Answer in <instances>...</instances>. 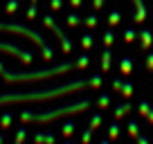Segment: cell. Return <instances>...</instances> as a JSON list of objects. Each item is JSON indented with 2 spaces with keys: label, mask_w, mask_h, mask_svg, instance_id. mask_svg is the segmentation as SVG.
Returning a JSON list of instances; mask_svg holds the SVG:
<instances>
[{
  "label": "cell",
  "mask_w": 153,
  "mask_h": 144,
  "mask_svg": "<svg viewBox=\"0 0 153 144\" xmlns=\"http://www.w3.org/2000/svg\"><path fill=\"white\" fill-rule=\"evenodd\" d=\"M0 29H5V32H18V34H27L29 39H34L38 45H43V39H41V36H38L36 32L27 29V27H20V25H11V23H0Z\"/></svg>",
  "instance_id": "6da1fadb"
},
{
  "label": "cell",
  "mask_w": 153,
  "mask_h": 144,
  "mask_svg": "<svg viewBox=\"0 0 153 144\" xmlns=\"http://www.w3.org/2000/svg\"><path fill=\"white\" fill-rule=\"evenodd\" d=\"M0 50H2V52H9V54H16V56H18V59H23L25 63H27V61H32V54H29V52H23V50H18L16 45L0 43Z\"/></svg>",
  "instance_id": "7a4b0ae2"
},
{
  "label": "cell",
  "mask_w": 153,
  "mask_h": 144,
  "mask_svg": "<svg viewBox=\"0 0 153 144\" xmlns=\"http://www.w3.org/2000/svg\"><path fill=\"white\" fill-rule=\"evenodd\" d=\"M0 144H2V135H0Z\"/></svg>",
  "instance_id": "3957f363"
}]
</instances>
